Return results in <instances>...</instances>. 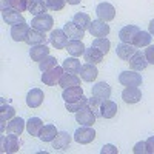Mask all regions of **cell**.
I'll return each instance as SVG.
<instances>
[{
	"label": "cell",
	"mask_w": 154,
	"mask_h": 154,
	"mask_svg": "<svg viewBox=\"0 0 154 154\" xmlns=\"http://www.w3.org/2000/svg\"><path fill=\"white\" fill-rule=\"evenodd\" d=\"M53 25H54V20H53V17H51L48 12L40 14V16H34V19L31 20V28L38 29L42 32L51 31L53 29Z\"/></svg>",
	"instance_id": "cell-1"
},
{
	"label": "cell",
	"mask_w": 154,
	"mask_h": 154,
	"mask_svg": "<svg viewBox=\"0 0 154 154\" xmlns=\"http://www.w3.org/2000/svg\"><path fill=\"white\" fill-rule=\"evenodd\" d=\"M94 139H96V131L93 130L91 126L82 125L80 128H77L75 133H74V140H75L77 143H82V145L91 143Z\"/></svg>",
	"instance_id": "cell-2"
},
{
	"label": "cell",
	"mask_w": 154,
	"mask_h": 154,
	"mask_svg": "<svg viewBox=\"0 0 154 154\" xmlns=\"http://www.w3.org/2000/svg\"><path fill=\"white\" fill-rule=\"evenodd\" d=\"M119 82L123 86H139L142 85V74H139V71H122L119 74Z\"/></svg>",
	"instance_id": "cell-3"
},
{
	"label": "cell",
	"mask_w": 154,
	"mask_h": 154,
	"mask_svg": "<svg viewBox=\"0 0 154 154\" xmlns=\"http://www.w3.org/2000/svg\"><path fill=\"white\" fill-rule=\"evenodd\" d=\"M63 71H65V69H63V66H54V68L45 71L42 74V82L46 86H56L60 82V79H62Z\"/></svg>",
	"instance_id": "cell-4"
},
{
	"label": "cell",
	"mask_w": 154,
	"mask_h": 154,
	"mask_svg": "<svg viewBox=\"0 0 154 154\" xmlns=\"http://www.w3.org/2000/svg\"><path fill=\"white\" fill-rule=\"evenodd\" d=\"M75 122L85 126H93L96 123V112L86 105L75 112Z\"/></svg>",
	"instance_id": "cell-5"
},
{
	"label": "cell",
	"mask_w": 154,
	"mask_h": 154,
	"mask_svg": "<svg viewBox=\"0 0 154 154\" xmlns=\"http://www.w3.org/2000/svg\"><path fill=\"white\" fill-rule=\"evenodd\" d=\"M88 31L93 37H106L109 34V26L106 25V22L97 19V20H91Z\"/></svg>",
	"instance_id": "cell-6"
},
{
	"label": "cell",
	"mask_w": 154,
	"mask_h": 154,
	"mask_svg": "<svg viewBox=\"0 0 154 154\" xmlns=\"http://www.w3.org/2000/svg\"><path fill=\"white\" fill-rule=\"evenodd\" d=\"M49 42L56 49H65L68 45V35L63 29H54L49 34Z\"/></svg>",
	"instance_id": "cell-7"
},
{
	"label": "cell",
	"mask_w": 154,
	"mask_h": 154,
	"mask_svg": "<svg viewBox=\"0 0 154 154\" xmlns=\"http://www.w3.org/2000/svg\"><path fill=\"white\" fill-rule=\"evenodd\" d=\"M96 14L100 20H103V22H109L116 17V8L111 5V3H99L97 8H96Z\"/></svg>",
	"instance_id": "cell-8"
},
{
	"label": "cell",
	"mask_w": 154,
	"mask_h": 154,
	"mask_svg": "<svg viewBox=\"0 0 154 154\" xmlns=\"http://www.w3.org/2000/svg\"><path fill=\"white\" fill-rule=\"evenodd\" d=\"M20 149V140L17 134L2 137V152H17Z\"/></svg>",
	"instance_id": "cell-9"
},
{
	"label": "cell",
	"mask_w": 154,
	"mask_h": 154,
	"mask_svg": "<svg viewBox=\"0 0 154 154\" xmlns=\"http://www.w3.org/2000/svg\"><path fill=\"white\" fill-rule=\"evenodd\" d=\"M122 99L125 103H137V102H140V99H142V93H140V89L137 86H126L123 91H122Z\"/></svg>",
	"instance_id": "cell-10"
},
{
	"label": "cell",
	"mask_w": 154,
	"mask_h": 154,
	"mask_svg": "<svg viewBox=\"0 0 154 154\" xmlns=\"http://www.w3.org/2000/svg\"><path fill=\"white\" fill-rule=\"evenodd\" d=\"M43 99H45V94H43L42 89L32 88L31 91L26 94V105L29 108H38L43 103Z\"/></svg>",
	"instance_id": "cell-11"
},
{
	"label": "cell",
	"mask_w": 154,
	"mask_h": 154,
	"mask_svg": "<svg viewBox=\"0 0 154 154\" xmlns=\"http://www.w3.org/2000/svg\"><path fill=\"white\" fill-rule=\"evenodd\" d=\"M139 31L140 29L134 26V25H126L119 31V38L122 40V43H134V38Z\"/></svg>",
	"instance_id": "cell-12"
},
{
	"label": "cell",
	"mask_w": 154,
	"mask_h": 154,
	"mask_svg": "<svg viewBox=\"0 0 154 154\" xmlns=\"http://www.w3.org/2000/svg\"><path fill=\"white\" fill-rule=\"evenodd\" d=\"M25 43H28L29 46L46 43V35H45V32L38 31V29L29 28V31H28V34H26V38H25Z\"/></svg>",
	"instance_id": "cell-13"
},
{
	"label": "cell",
	"mask_w": 154,
	"mask_h": 154,
	"mask_svg": "<svg viewBox=\"0 0 154 154\" xmlns=\"http://www.w3.org/2000/svg\"><path fill=\"white\" fill-rule=\"evenodd\" d=\"M91 93H93L94 97H97L99 100L103 102V100L109 99V96H111V86H109L108 83H105V82H97V83L93 86Z\"/></svg>",
	"instance_id": "cell-14"
},
{
	"label": "cell",
	"mask_w": 154,
	"mask_h": 154,
	"mask_svg": "<svg viewBox=\"0 0 154 154\" xmlns=\"http://www.w3.org/2000/svg\"><path fill=\"white\" fill-rule=\"evenodd\" d=\"M119 108H117V103H114L112 100L106 99L100 103V116L103 119H112L116 114H117Z\"/></svg>",
	"instance_id": "cell-15"
},
{
	"label": "cell",
	"mask_w": 154,
	"mask_h": 154,
	"mask_svg": "<svg viewBox=\"0 0 154 154\" xmlns=\"http://www.w3.org/2000/svg\"><path fill=\"white\" fill-rule=\"evenodd\" d=\"M28 31H29V28H28L26 22L19 23V25H12V28H11V37H12V40H14V42H25Z\"/></svg>",
	"instance_id": "cell-16"
},
{
	"label": "cell",
	"mask_w": 154,
	"mask_h": 154,
	"mask_svg": "<svg viewBox=\"0 0 154 154\" xmlns=\"http://www.w3.org/2000/svg\"><path fill=\"white\" fill-rule=\"evenodd\" d=\"M2 17H3V20L8 25H19V23H23L25 22L23 16L20 14V11H17L14 8H9V9L2 11Z\"/></svg>",
	"instance_id": "cell-17"
},
{
	"label": "cell",
	"mask_w": 154,
	"mask_h": 154,
	"mask_svg": "<svg viewBox=\"0 0 154 154\" xmlns=\"http://www.w3.org/2000/svg\"><path fill=\"white\" fill-rule=\"evenodd\" d=\"M97 75H99V71H97L94 63H85V65H82L80 79L83 82H93V80L97 79Z\"/></svg>",
	"instance_id": "cell-18"
},
{
	"label": "cell",
	"mask_w": 154,
	"mask_h": 154,
	"mask_svg": "<svg viewBox=\"0 0 154 154\" xmlns=\"http://www.w3.org/2000/svg\"><path fill=\"white\" fill-rule=\"evenodd\" d=\"M136 51H137V46H134L133 43H120L116 48V54L123 60H130L136 54Z\"/></svg>",
	"instance_id": "cell-19"
},
{
	"label": "cell",
	"mask_w": 154,
	"mask_h": 154,
	"mask_svg": "<svg viewBox=\"0 0 154 154\" xmlns=\"http://www.w3.org/2000/svg\"><path fill=\"white\" fill-rule=\"evenodd\" d=\"M63 31H65V34L69 38H77V40H82V37L85 35V31L79 26V25H75L72 20L66 22L65 25H63Z\"/></svg>",
	"instance_id": "cell-20"
},
{
	"label": "cell",
	"mask_w": 154,
	"mask_h": 154,
	"mask_svg": "<svg viewBox=\"0 0 154 154\" xmlns=\"http://www.w3.org/2000/svg\"><path fill=\"white\" fill-rule=\"evenodd\" d=\"M65 49L68 51V54H71V57H80V56H83V53H85L86 48H85V45H83L82 40L71 38Z\"/></svg>",
	"instance_id": "cell-21"
},
{
	"label": "cell",
	"mask_w": 154,
	"mask_h": 154,
	"mask_svg": "<svg viewBox=\"0 0 154 154\" xmlns=\"http://www.w3.org/2000/svg\"><path fill=\"white\" fill-rule=\"evenodd\" d=\"M130 66L134 71H143L148 66V60H146L145 54H142L140 51H136V54L130 59Z\"/></svg>",
	"instance_id": "cell-22"
},
{
	"label": "cell",
	"mask_w": 154,
	"mask_h": 154,
	"mask_svg": "<svg viewBox=\"0 0 154 154\" xmlns=\"http://www.w3.org/2000/svg\"><path fill=\"white\" fill-rule=\"evenodd\" d=\"M29 56H31V59H32L34 62H42L45 57L49 56V49H48V46H46L45 43H42V45H34V46H31V49H29Z\"/></svg>",
	"instance_id": "cell-23"
},
{
	"label": "cell",
	"mask_w": 154,
	"mask_h": 154,
	"mask_svg": "<svg viewBox=\"0 0 154 154\" xmlns=\"http://www.w3.org/2000/svg\"><path fill=\"white\" fill-rule=\"evenodd\" d=\"M83 57H85V62H88V63H94V65H97V63H102V60H103V53H102L100 49H97V48L91 46V48L85 49Z\"/></svg>",
	"instance_id": "cell-24"
},
{
	"label": "cell",
	"mask_w": 154,
	"mask_h": 154,
	"mask_svg": "<svg viewBox=\"0 0 154 154\" xmlns=\"http://www.w3.org/2000/svg\"><path fill=\"white\" fill-rule=\"evenodd\" d=\"M59 85L63 89H65V88H72V86H80V77L77 74H72V72H66V74L63 72Z\"/></svg>",
	"instance_id": "cell-25"
},
{
	"label": "cell",
	"mask_w": 154,
	"mask_h": 154,
	"mask_svg": "<svg viewBox=\"0 0 154 154\" xmlns=\"http://www.w3.org/2000/svg\"><path fill=\"white\" fill-rule=\"evenodd\" d=\"M25 125H26V122H25L22 117H12V119L9 120L8 126H6V131H8L9 134H17V136H20V134L23 133V130H25Z\"/></svg>",
	"instance_id": "cell-26"
},
{
	"label": "cell",
	"mask_w": 154,
	"mask_h": 154,
	"mask_svg": "<svg viewBox=\"0 0 154 154\" xmlns=\"http://www.w3.org/2000/svg\"><path fill=\"white\" fill-rule=\"evenodd\" d=\"M71 143V136L66 131H60L56 139L53 140V148L54 149H66Z\"/></svg>",
	"instance_id": "cell-27"
},
{
	"label": "cell",
	"mask_w": 154,
	"mask_h": 154,
	"mask_svg": "<svg viewBox=\"0 0 154 154\" xmlns=\"http://www.w3.org/2000/svg\"><path fill=\"white\" fill-rule=\"evenodd\" d=\"M83 96L82 86H72V88H65L62 93V97L65 102H75L77 99H80Z\"/></svg>",
	"instance_id": "cell-28"
},
{
	"label": "cell",
	"mask_w": 154,
	"mask_h": 154,
	"mask_svg": "<svg viewBox=\"0 0 154 154\" xmlns=\"http://www.w3.org/2000/svg\"><path fill=\"white\" fill-rule=\"evenodd\" d=\"M63 69L66 72H72V74H80V69H82V65H80V60L77 57H68L63 60L62 63Z\"/></svg>",
	"instance_id": "cell-29"
},
{
	"label": "cell",
	"mask_w": 154,
	"mask_h": 154,
	"mask_svg": "<svg viewBox=\"0 0 154 154\" xmlns=\"http://www.w3.org/2000/svg\"><path fill=\"white\" fill-rule=\"evenodd\" d=\"M28 11L32 16H40L48 11V6L43 0H28Z\"/></svg>",
	"instance_id": "cell-30"
},
{
	"label": "cell",
	"mask_w": 154,
	"mask_h": 154,
	"mask_svg": "<svg viewBox=\"0 0 154 154\" xmlns=\"http://www.w3.org/2000/svg\"><path fill=\"white\" fill-rule=\"evenodd\" d=\"M42 128H43V122L38 117H31L26 122V131L29 133V136H37L38 137L40 133H42Z\"/></svg>",
	"instance_id": "cell-31"
},
{
	"label": "cell",
	"mask_w": 154,
	"mask_h": 154,
	"mask_svg": "<svg viewBox=\"0 0 154 154\" xmlns=\"http://www.w3.org/2000/svg\"><path fill=\"white\" fill-rule=\"evenodd\" d=\"M57 134H59V131L56 130L54 125H45L42 128V133L38 136V139H40L42 142H53Z\"/></svg>",
	"instance_id": "cell-32"
},
{
	"label": "cell",
	"mask_w": 154,
	"mask_h": 154,
	"mask_svg": "<svg viewBox=\"0 0 154 154\" xmlns=\"http://www.w3.org/2000/svg\"><path fill=\"white\" fill-rule=\"evenodd\" d=\"M86 105H88V99L85 96H82L80 99H77L75 102H65V106H66L68 112H77L79 109H82Z\"/></svg>",
	"instance_id": "cell-33"
},
{
	"label": "cell",
	"mask_w": 154,
	"mask_h": 154,
	"mask_svg": "<svg viewBox=\"0 0 154 154\" xmlns=\"http://www.w3.org/2000/svg\"><path fill=\"white\" fill-rule=\"evenodd\" d=\"M149 43H151V34L146 31H139L133 45L137 48H143V46H149Z\"/></svg>",
	"instance_id": "cell-34"
},
{
	"label": "cell",
	"mask_w": 154,
	"mask_h": 154,
	"mask_svg": "<svg viewBox=\"0 0 154 154\" xmlns=\"http://www.w3.org/2000/svg\"><path fill=\"white\" fill-rule=\"evenodd\" d=\"M72 22L75 25H79V26L85 31L89 28V23H91V19H89V16L86 14V12H75L74 17H72Z\"/></svg>",
	"instance_id": "cell-35"
},
{
	"label": "cell",
	"mask_w": 154,
	"mask_h": 154,
	"mask_svg": "<svg viewBox=\"0 0 154 154\" xmlns=\"http://www.w3.org/2000/svg\"><path fill=\"white\" fill-rule=\"evenodd\" d=\"M14 108L9 106V105H5V100H2V108H0V120L5 122V120H9L14 117Z\"/></svg>",
	"instance_id": "cell-36"
},
{
	"label": "cell",
	"mask_w": 154,
	"mask_h": 154,
	"mask_svg": "<svg viewBox=\"0 0 154 154\" xmlns=\"http://www.w3.org/2000/svg\"><path fill=\"white\" fill-rule=\"evenodd\" d=\"M93 46H94V48H97V49H100L103 54H106L108 51H109L111 43H109V40H108L106 37H97L96 40L93 42Z\"/></svg>",
	"instance_id": "cell-37"
},
{
	"label": "cell",
	"mask_w": 154,
	"mask_h": 154,
	"mask_svg": "<svg viewBox=\"0 0 154 154\" xmlns=\"http://www.w3.org/2000/svg\"><path fill=\"white\" fill-rule=\"evenodd\" d=\"M54 66H57V60H56V57H53V56H48V57H45L42 62H38V68H40L42 72H45V71H48V69H51V68H54Z\"/></svg>",
	"instance_id": "cell-38"
},
{
	"label": "cell",
	"mask_w": 154,
	"mask_h": 154,
	"mask_svg": "<svg viewBox=\"0 0 154 154\" xmlns=\"http://www.w3.org/2000/svg\"><path fill=\"white\" fill-rule=\"evenodd\" d=\"M43 2L46 3L48 9H51V11H62L66 3V0H43Z\"/></svg>",
	"instance_id": "cell-39"
},
{
	"label": "cell",
	"mask_w": 154,
	"mask_h": 154,
	"mask_svg": "<svg viewBox=\"0 0 154 154\" xmlns=\"http://www.w3.org/2000/svg\"><path fill=\"white\" fill-rule=\"evenodd\" d=\"M11 2V8H14L20 12L28 11V0H9Z\"/></svg>",
	"instance_id": "cell-40"
},
{
	"label": "cell",
	"mask_w": 154,
	"mask_h": 154,
	"mask_svg": "<svg viewBox=\"0 0 154 154\" xmlns=\"http://www.w3.org/2000/svg\"><path fill=\"white\" fill-rule=\"evenodd\" d=\"M100 103H102V100H99V99L94 97V96H93L91 99H88V106L96 112V116H97V114L100 116Z\"/></svg>",
	"instance_id": "cell-41"
},
{
	"label": "cell",
	"mask_w": 154,
	"mask_h": 154,
	"mask_svg": "<svg viewBox=\"0 0 154 154\" xmlns=\"http://www.w3.org/2000/svg\"><path fill=\"white\" fill-rule=\"evenodd\" d=\"M100 152H102V154H117V152H119V149L116 148L114 145H111V143H106V145L102 146Z\"/></svg>",
	"instance_id": "cell-42"
},
{
	"label": "cell",
	"mask_w": 154,
	"mask_h": 154,
	"mask_svg": "<svg viewBox=\"0 0 154 154\" xmlns=\"http://www.w3.org/2000/svg\"><path fill=\"white\" fill-rule=\"evenodd\" d=\"M133 152L134 154H146V145L145 142H137L133 148Z\"/></svg>",
	"instance_id": "cell-43"
},
{
	"label": "cell",
	"mask_w": 154,
	"mask_h": 154,
	"mask_svg": "<svg viewBox=\"0 0 154 154\" xmlns=\"http://www.w3.org/2000/svg\"><path fill=\"white\" fill-rule=\"evenodd\" d=\"M145 57H146L148 63L154 65V45H149V46L145 49Z\"/></svg>",
	"instance_id": "cell-44"
},
{
	"label": "cell",
	"mask_w": 154,
	"mask_h": 154,
	"mask_svg": "<svg viewBox=\"0 0 154 154\" xmlns=\"http://www.w3.org/2000/svg\"><path fill=\"white\" fill-rule=\"evenodd\" d=\"M145 145H146V152H148V154H154V136L146 140Z\"/></svg>",
	"instance_id": "cell-45"
},
{
	"label": "cell",
	"mask_w": 154,
	"mask_h": 154,
	"mask_svg": "<svg viewBox=\"0 0 154 154\" xmlns=\"http://www.w3.org/2000/svg\"><path fill=\"white\" fill-rule=\"evenodd\" d=\"M0 8H2V11L9 9L11 8V2H9V0H0Z\"/></svg>",
	"instance_id": "cell-46"
},
{
	"label": "cell",
	"mask_w": 154,
	"mask_h": 154,
	"mask_svg": "<svg viewBox=\"0 0 154 154\" xmlns=\"http://www.w3.org/2000/svg\"><path fill=\"white\" fill-rule=\"evenodd\" d=\"M148 28H149V31H148V32H149L151 35H154V19H152V20L149 22V25H148Z\"/></svg>",
	"instance_id": "cell-47"
},
{
	"label": "cell",
	"mask_w": 154,
	"mask_h": 154,
	"mask_svg": "<svg viewBox=\"0 0 154 154\" xmlns=\"http://www.w3.org/2000/svg\"><path fill=\"white\" fill-rule=\"evenodd\" d=\"M66 2H68L69 5H79V3H80V0H66Z\"/></svg>",
	"instance_id": "cell-48"
}]
</instances>
